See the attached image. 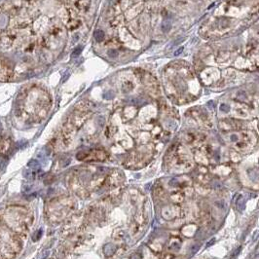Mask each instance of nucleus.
Segmentation results:
<instances>
[{
  "label": "nucleus",
  "mask_w": 259,
  "mask_h": 259,
  "mask_svg": "<svg viewBox=\"0 0 259 259\" xmlns=\"http://www.w3.org/2000/svg\"><path fill=\"white\" fill-rule=\"evenodd\" d=\"M14 65L10 59L0 54V82L10 81L14 76Z\"/></svg>",
  "instance_id": "obj_1"
},
{
  "label": "nucleus",
  "mask_w": 259,
  "mask_h": 259,
  "mask_svg": "<svg viewBox=\"0 0 259 259\" xmlns=\"http://www.w3.org/2000/svg\"><path fill=\"white\" fill-rule=\"evenodd\" d=\"M94 35H95V39L97 40L98 42H101L104 39V32H103L102 30H97Z\"/></svg>",
  "instance_id": "obj_2"
},
{
  "label": "nucleus",
  "mask_w": 259,
  "mask_h": 259,
  "mask_svg": "<svg viewBox=\"0 0 259 259\" xmlns=\"http://www.w3.org/2000/svg\"><path fill=\"white\" fill-rule=\"evenodd\" d=\"M236 204H237V208H238V210H241V211L244 209V198H243L242 196L238 198V200H237V202H236Z\"/></svg>",
  "instance_id": "obj_3"
},
{
  "label": "nucleus",
  "mask_w": 259,
  "mask_h": 259,
  "mask_svg": "<svg viewBox=\"0 0 259 259\" xmlns=\"http://www.w3.org/2000/svg\"><path fill=\"white\" fill-rule=\"evenodd\" d=\"M171 28V23H170L169 20H165L163 24H162V30L164 32H168L170 31Z\"/></svg>",
  "instance_id": "obj_4"
},
{
  "label": "nucleus",
  "mask_w": 259,
  "mask_h": 259,
  "mask_svg": "<svg viewBox=\"0 0 259 259\" xmlns=\"http://www.w3.org/2000/svg\"><path fill=\"white\" fill-rule=\"evenodd\" d=\"M108 55H109V57H111V58H116L118 56V52L117 51H115V50H109V51H108Z\"/></svg>",
  "instance_id": "obj_5"
},
{
  "label": "nucleus",
  "mask_w": 259,
  "mask_h": 259,
  "mask_svg": "<svg viewBox=\"0 0 259 259\" xmlns=\"http://www.w3.org/2000/svg\"><path fill=\"white\" fill-rule=\"evenodd\" d=\"M220 110H222V111H224V112H227V111L229 110V107H228L227 105H225V104H221Z\"/></svg>",
  "instance_id": "obj_6"
},
{
  "label": "nucleus",
  "mask_w": 259,
  "mask_h": 259,
  "mask_svg": "<svg viewBox=\"0 0 259 259\" xmlns=\"http://www.w3.org/2000/svg\"><path fill=\"white\" fill-rule=\"evenodd\" d=\"M81 50H82V48H80V47H79V48H76V49L73 51V55L74 56H78V55L81 53Z\"/></svg>",
  "instance_id": "obj_7"
},
{
  "label": "nucleus",
  "mask_w": 259,
  "mask_h": 259,
  "mask_svg": "<svg viewBox=\"0 0 259 259\" xmlns=\"http://www.w3.org/2000/svg\"><path fill=\"white\" fill-rule=\"evenodd\" d=\"M182 51H183V47H181V48H179L177 51H175V52H174V56H178V55L180 54Z\"/></svg>",
  "instance_id": "obj_8"
},
{
  "label": "nucleus",
  "mask_w": 259,
  "mask_h": 259,
  "mask_svg": "<svg viewBox=\"0 0 259 259\" xmlns=\"http://www.w3.org/2000/svg\"><path fill=\"white\" fill-rule=\"evenodd\" d=\"M2 12H3V11L1 10V8H0V16H1V13H2ZM2 31H3V30L1 29V27H0V35H1V33H2Z\"/></svg>",
  "instance_id": "obj_9"
}]
</instances>
